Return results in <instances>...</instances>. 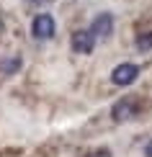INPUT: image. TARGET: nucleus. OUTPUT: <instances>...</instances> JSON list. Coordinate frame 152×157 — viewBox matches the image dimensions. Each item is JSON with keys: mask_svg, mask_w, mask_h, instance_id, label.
Instances as JSON below:
<instances>
[{"mask_svg": "<svg viewBox=\"0 0 152 157\" xmlns=\"http://www.w3.org/2000/svg\"><path fill=\"white\" fill-rule=\"evenodd\" d=\"M26 5H44V3H49V0H23Z\"/></svg>", "mask_w": 152, "mask_h": 157, "instance_id": "10", "label": "nucleus"}, {"mask_svg": "<svg viewBox=\"0 0 152 157\" xmlns=\"http://www.w3.org/2000/svg\"><path fill=\"white\" fill-rule=\"evenodd\" d=\"M144 157H152V139L144 144Z\"/></svg>", "mask_w": 152, "mask_h": 157, "instance_id": "9", "label": "nucleus"}, {"mask_svg": "<svg viewBox=\"0 0 152 157\" xmlns=\"http://www.w3.org/2000/svg\"><path fill=\"white\" fill-rule=\"evenodd\" d=\"M90 34H93L95 39H108L111 34H114V16H111V13H98V16L93 18V21H90Z\"/></svg>", "mask_w": 152, "mask_h": 157, "instance_id": "5", "label": "nucleus"}, {"mask_svg": "<svg viewBox=\"0 0 152 157\" xmlns=\"http://www.w3.org/2000/svg\"><path fill=\"white\" fill-rule=\"evenodd\" d=\"M137 111H139V106H137L134 98H121V101L114 103V108H111V119H114L116 124H124V121H131L137 116Z\"/></svg>", "mask_w": 152, "mask_h": 157, "instance_id": "3", "label": "nucleus"}, {"mask_svg": "<svg viewBox=\"0 0 152 157\" xmlns=\"http://www.w3.org/2000/svg\"><path fill=\"white\" fill-rule=\"evenodd\" d=\"M70 49L75 52V54H90V52L95 49V36L90 34L88 29H83V31H75L70 39Z\"/></svg>", "mask_w": 152, "mask_h": 157, "instance_id": "4", "label": "nucleus"}, {"mask_svg": "<svg viewBox=\"0 0 152 157\" xmlns=\"http://www.w3.org/2000/svg\"><path fill=\"white\" fill-rule=\"evenodd\" d=\"M139 77V67H137L134 62H121L114 67V72H111V82L119 85V88H127V85H131Z\"/></svg>", "mask_w": 152, "mask_h": 157, "instance_id": "2", "label": "nucleus"}, {"mask_svg": "<svg viewBox=\"0 0 152 157\" xmlns=\"http://www.w3.org/2000/svg\"><path fill=\"white\" fill-rule=\"evenodd\" d=\"M31 34H34V39H39V41H47V39H52V36L57 34L54 18H52L49 13H36L34 21H31Z\"/></svg>", "mask_w": 152, "mask_h": 157, "instance_id": "1", "label": "nucleus"}, {"mask_svg": "<svg viewBox=\"0 0 152 157\" xmlns=\"http://www.w3.org/2000/svg\"><path fill=\"white\" fill-rule=\"evenodd\" d=\"M23 67V59L18 54H8V57H0V75H16L18 70Z\"/></svg>", "mask_w": 152, "mask_h": 157, "instance_id": "6", "label": "nucleus"}, {"mask_svg": "<svg viewBox=\"0 0 152 157\" xmlns=\"http://www.w3.org/2000/svg\"><path fill=\"white\" fill-rule=\"evenodd\" d=\"M88 157H111V152L108 149H95V152H90Z\"/></svg>", "mask_w": 152, "mask_h": 157, "instance_id": "8", "label": "nucleus"}, {"mask_svg": "<svg viewBox=\"0 0 152 157\" xmlns=\"http://www.w3.org/2000/svg\"><path fill=\"white\" fill-rule=\"evenodd\" d=\"M134 44H137V49H139V52H150V49H152V31H144V34H139Z\"/></svg>", "mask_w": 152, "mask_h": 157, "instance_id": "7", "label": "nucleus"}]
</instances>
